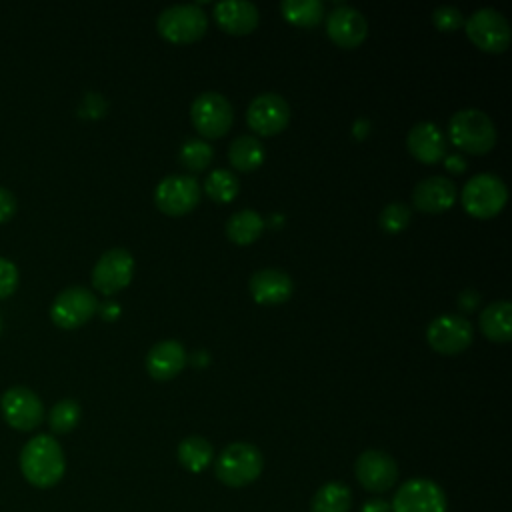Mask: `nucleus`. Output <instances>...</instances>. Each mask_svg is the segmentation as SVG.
<instances>
[{
	"label": "nucleus",
	"mask_w": 512,
	"mask_h": 512,
	"mask_svg": "<svg viewBox=\"0 0 512 512\" xmlns=\"http://www.w3.org/2000/svg\"><path fill=\"white\" fill-rule=\"evenodd\" d=\"M20 470L36 488H50L58 484L66 470V458L58 440L50 434L30 438L20 452Z\"/></svg>",
	"instance_id": "obj_1"
},
{
	"label": "nucleus",
	"mask_w": 512,
	"mask_h": 512,
	"mask_svg": "<svg viewBox=\"0 0 512 512\" xmlns=\"http://www.w3.org/2000/svg\"><path fill=\"white\" fill-rule=\"evenodd\" d=\"M448 136L454 146L466 154H488L496 144V126L490 116L478 108H464L452 114Z\"/></svg>",
	"instance_id": "obj_2"
},
{
	"label": "nucleus",
	"mask_w": 512,
	"mask_h": 512,
	"mask_svg": "<svg viewBox=\"0 0 512 512\" xmlns=\"http://www.w3.org/2000/svg\"><path fill=\"white\" fill-rule=\"evenodd\" d=\"M262 466V452L254 444L232 442L216 458L214 472L224 486L242 488L252 484L260 476Z\"/></svg>",
	"instance_id": "obj_3"
},
{
	"label": "nucleus",
	"mask_w": 512,
	"mask_h": 512,
	"mask_svg": "<svg viewBox=\"0 0 512 512\" xmlns=\"http://www.w3.org/2000/svg\"><path fill=\"white\" fill-rule=\"evenodd\" d=\"M460 200L464 210L472 218L488 220L502 212L508 200V190H506V184L496 174L484 172V174L472 176L464 184Z\"/></svg>",
	"instance_id": "obj_4"
},
{
	"label": "nucleus",
	"mask_w": 512,
	"mask_h": 512,
	"mask_svg": "<svg viewBox=\"0 0 512 512\" xmlns=\"http://www.w3.org/2000/svg\"><path fill=\"white\" fill-rule=\"evenodd\" d=\"M208 28L204 10L196 4H176L160 12L156 20L158 34L170 44L198 42Z\"/></svg>",
	"instance_id": "obj_5"
},
{
	"label": "nucleus",
	"mask_w": 512,
	"mask_h": 512,
	"mask_svg": "<svg viewBox=\"0 0 512 512\" xmlns=\"http://www.w3.org/2000/svg\"><path fill=\"white\" fill-rule=\"evenodd\" d=\"M470 42L490 54H500L510 46V24L494 8H480L464 22Z\"/></svg>",
	"instance_id": "obj_6"
},
{
	"label": "nucleus",
	"mask_w": 512,
	"mask_h": 512,
	"mask_svg": "<svg viewBox=\"0 0 512 512\" xmlns=\"http://www.w3.org/2000/svg\"><path fill=\"white\" fill-rule=\"evenodd\" d=\"M190 120L196 132L208 140L222 138L234 120L230 102L218 92H202L190 106Z\"/></svg>",
	"instance_id": "obj_7"
},
{
	"label": "nucleus",
	"mask_w": 512,
	"mask_h": 512,
	"mask_svg": "<svg viewBox=\"0 0 512 512\" xmlns=\"http://www.w3.org/2000/svg\"><path fill=\"white\" fill-rule=\"evenodd\" d=\"M98 312L96 296L84 286L64 288L50 306V318L58 328L74 330L86 324Z\"/></svg>",
	"instance_id": "obj_8"
},
{
	"label": "nucleus",
	"mask_w": 512,
	"mask_h": 512,
	"mask_svg": "<svg viewBox=\"0 0 512 512\" xmlns=\"http://www.w3.org/2000/svg\"><path fill=\"white\" fill-rule=\"evenodd\" d=\"M202 190L196 178L170 174L154 190V204L168 216H184L192 212L200 202Z\"/></svg>",
	"instance_id": "obj_9"
},
{
	"label": "nucleus",
	"mask_w": 512,
	"mask_h": 512,
	"mask_svg": "<svg viewBox=\"0 0 512 512\" xmlns=\"http://www.w3.org/2000/svg\"><path fill=\"white\" fill-rule=\"evenodd\" d=\"M472 338V324L456 314H442L434 318L426 328L428 346L442 356H454L464 352L472 344Z\"/></svg>",
	"instance_id": "obj_10"
},
{
	"label": "nucleus",
	"mask_w": 512,
	"mask_h": 512,
	"mask_svg": "<svg viewBox=\"0 0 512 512\" xmlns=\"http://www.w3.org/2000/svg\"><path fill=\"white\" fill-rule=\"evenodd\" d=\"M4 420L20 432H30L44 420V406L40 396L26 386H12L0 398Z\"/></svg>",
	"instance_id": "obj_11"
},
{
	"label": "nucleus",
	"mask_w": 512,
	"mask_h": 512,
	"mask_svg": "<svg viewBox=\"0 0 512 512\" xmlns=\"http://www.w3.org/2000/svg\"><path fill=\"white\" fill-rule=\"evenodd\" d=\"M392 512H446L444 490L428 478H410L396 490Z\"/></svg>",
	"instance_id": "obj_12"
},
{
	"label": "nucleus",
	"mask_w": 512,
	"mask_h": 512,
	"mask_svg": "<svg viewBox=\"0 0 512 512\" xmlns=\"http://www.w3.org/2000/svg\"><path fill=\"white\" fill-rule=\"evenodd\" d=\"M134 276V258L124 248H110L106 250L92 268V286L112 296L126 288Z\"/></svg>",
	"instance_id": "obj_13"
},
{
	"label": "nucleus",
	"mask_w": 512,
	"mask_h": 512,
	"mask_svg": "<svg viewBox=\"0 0 512 512\" xmlns=\"http://www.w3.org/2000/svg\"><path fill=\"white\" fill-rule=\"evenodd\" d=\"M288 120H290V106L276 92L258 94L246 110V122L250 130H254L258 136L280 134L288 126Z\"/></svg>",
	"instance_id": "obj_14"
},
{
	"label": "nucleus",
	"mask_w": 512,
	"mask_h": 512,
	"mask_svg": "<svg viewBox=\"0 0 512 512\" xmlns=\"http://www.w3.org/2000/svg\"><path fill=\"white\" fill-rule=\"evenodd\" d=\"M354 472H356V478L362 484V488H366L368 492H374V494L386 492L398 480L396 460L390 454H386L382 450H374V448L364 450L356 458Z\"/></svg>",
	"instance_id": "obj_15"
},
{
	"label": "nucleus",
	"mask_w": 512,
	"mask_h": 512,
	"mask_svg": "<svg viewBox=\"0 0 512 512\" xmlns=\"http://www.w3.org/2000/svg\"><path fill=\"white\" fill-rule=\"evenodd\" d=\"M328 38L346 50L358 48L368 36L366 18L352 6H338L326 16Z\"/></svg>",
	"instance_id": "obj_16"
},
{
	"label": "nucleus",
	"mask_w": 512,
	"mask_h": 512,
	"mask_svg": "<svg viewBox=\"0 0 512 512\" xmlns=\"http://www.w3.org/2000/svg\"><path fill=\"white\" fill-rule=\"evenodd\" d=\"M456 186L446 176H430L418 182L412 190V206L426 214H440L454 206Z\"/></svg>",
	"instance_id": "obj_17"
},
{
	"label": "nucleus",
	"mask_w": 512,
	"mask_h": 512,
	"mask_svg": "<svg viewBox=\"0 0 512 512\" xmlns=\"http://www.w3.org/2000/svg\"><path fill=\"white\" fill-rule=\"evenodd\" d=\"M294 292L292 278L278 268H264L250 276V294L262 306L286 302Z\"/></svg>",
	"instance_id": "obj_18"
},
{
	"label": "nucleus",
	"mask_w": 512,
	"mask_h": 512,
	"mask_svg": "<svg viewBox=\"0 0 512 512\" xmlns=\"http://www.w3.org/2000/svg\"><path fill=\"white\" fill-rule=\"evenodd\" d=\"M408 152L422 164H436L446 156V138L434 122H418L406 138Z\"/></svg>",
	"instance_id": "obj_19"
},
{
	"label": "nucleus",
	"mask_w": 512,
	"mask_h": 512,
	"mask_svg": "<svg viewBox=\"0 0 512 512\" xmlns=\"http://www.w3.org/2000/svg\"><path fill=\"white\" fill-rule=\"evenodd\" d=\"M186 366V350L176 340H162L154 344L146 354V372L154 380H170Z\"/></svg>",
	"instance_id": "obj_20"
},
{
	"label": "nucleus",
	"mask_w": 512,
	"mask_h": 512,
	"mask_svg": "<svg viewBox=\"0 0 512 512\" xmlns=\"http://www.w3.org/2000/svg\"><path fill=\"white\" fill-rule=\"evenodd\" d=\"M218 26L232 36H246L258 26V8L246 0H224L214 6Z\"/></svg>",
	"instance_id": "obj_21"
},
{
	"label": "nucleus",
	"mask_w": 512,
	"mask_h": 512,
	"mask_svg": "<svg viewBox=\"0 0 512 512\" xmlns=\"http://www.w3.org/2000/svg\"><path fill=\"white\" fill-rule=\"evenodd\" d=\"M480 330L490 342H510L512 338V306L508 300L490 302L480 312Z\"/></svg>",
	"instance_id": "obj_22"
},
{
	"label": "nucleus",
	"mask_w": 512,
	"mask_h": 512,
	"mask_svg": "<svg viewBox=\"0 0 512 512\" xmlns=\"http://www.w3.org/2000/svg\"><path fill=\"white\" fill-rule=\"evenodd\" d=\"M266 150L256 136L242 134L228 148V160L238 172H252L262 166Z\"/></svg>",
	"instance_id": "obj_23"
},
{
	"label": "nucleus",
	"mask_w": 512,
	"mask_h": 512,
	"mask_svg": "<svg viewBox=\"0 0 512 512\" xmlns=\"http://www.w3.org/2000/svg\"><path fill=\"white\" fill-rule=\"evenodd\" d=\"M264 232V220L254 210L234 212L226 222V236L238 246H248L256 242Z\"/></svg>",
	"instance_id": "obj_24"
},
{
	"label": "nucleus",
	"mask_w": 512,
	"mask_h": 512,
	"mask_svg": "<svg viewBox=\"0 0 512 512\" xmlns=\"http://www.w3.org/2000/svg\"><path fill=\"white\" fill-rule=\"evenodd\" d=\"M352 492L344 482H326L310 502V512H350Z\"/></svg>",
	"instance_id": "obj_25"
},
{
	"label": "nucleus",
	"mask_w": 512,
	"mask_h": 512,
	"mask_svg": "<svg viewBox=\"0 0 512 512\" xmlns=\"http://www.w3.org/2000/svg\"><path fill=\"white\" fill-rule=\"evenodd\" d=\"M176 456L180 460V464L190 470V472H202L214 456L212 444L202 438V436H188L184 438L178 448H176Z\"/></svg>",
	"instance_id": "obj_26"
},
{
	"label": "nucleus",
	"mask_w": 512,
	"mask_h": 512,
	"mask_svg": "<svg viewBox=\"0 0 512 512\" xmlns=\"http://www.w3.org/2000/svg\"><path fill=\"white\" fill-rule=\"evenodd\" d=\"M280 10L284 20L298 28H314L324 18V6L318 0H284Z\"/></svg>",
	"instance_id": "obj_27"
},
{
	"label": "nucleus",
	"mask_w": 512,
	"mask_h": 512,
	"mask_svg": "<svg viewBox=\"0 0 512 512\" xmlns=\"http://www.w3.org/2000/svg\"><path fill=\"white\" fill-rule=\"evenodd\" d=\"M238 188H240L238 178L230 170H224V168L212 170L204 180V192L208 194L210 200H214L218 204L232 202L238 194Z\"/></svg>",
	"instance_id": "obj_28"
},
{
	"label": "nucleus",
	"mask_w": 512,
	"mask_h": 512,
	"mask_svg": "<svg viewBox=\"0 0 512 512\" xmlns=\"http://www.w3.org/2000/svg\"><path fill=\"white\" fill-rule=\"evenodd\" d=\"M80 416H82L80 404L76 400H72V398H64L58 404H54L50 414H48L50 430L54 434H68V432H72L78 426Z\"/></svg>",
	"instance_id": "obj_29"
},
{
	"label": "nucleus",
	"mask_w": 512,
	"mask_h": 512,
	"mask_svg": "<svg viewBox=\"0 0 512 512\" xmlns=\"http://www.w3.org/2000/svg\"><path fill=\"white\" fill-rule=\"evenodd\" d=\"M214 150L206 140L200 138H188L180 148V164L188 172H202L212 162Z\"/></svg>",
	"instance_id": "obj_30"
},
{
	"label": "nucleus",
	"mask_w": 512,
	"mask_h": 512,
	"mask_svg": "<svg viewBox=\"0 0 512 512\" xmlns=\"http://www.w3.org/2000/svg\"><path fill=\"white\" fill-rule=\"evenodd\" d=\"M378 224L384 232L388 234H398L410 224V208L402 202H392L388 204L378 218Z\"/></svg>",
	"instance_id": "obj_31"
},
{
	"label": "nucleus",
	"mask_w": 512,
	"mask_h": 512,
	"mask_svg": "<svg viewBox=\"0 0 512 512\" xmlns=\"http://www.w3.org/2000/svg\"><path fill=\"white\" fill-rule=\"evenodd\" d=\"M432 22L440 32H454L464 26V14L454 6H440L432 12Z\"/></svg>",
	"instance_id": "obj_32"
},
{
	"label": "nucleus",
	"mask_w": 512,
	"mask_h": 512,
	"mask_svg": "<svg viewBox=\"0 0 512 512\" xmlns=\"http://www.w3.org/2000/svg\"><path fill=\"white\" fill-rule=\"evenodd\" d=\"M18 286V268L14 262L0 256V300L14 294Z\"/></svg>",
	"instance_id": "obj_33"
},
{
	"label": "nucleus",
	"mask_w": 512,
	"mask_h": 512,
	"mask_svg": "<svg viewBox=\"0 0 512 512\" xmlns=\"http://www.w3.org/2000/svg\"><path fill=\"white\" fill-rule=\"evenodd\" d=\"M14 212H16V198H14V194L0 186V224L10 220L14 216Z\"/></svg>",
	"instance_id": "obj_34"
},
{
	"label": "nucleus",
	"mask_w": 512,
	"mask_h": 512,
	"mask_svg": "<svg viewBox=\"0 0 512 512\" xmlns=\"http://www.w3.org/2000/svg\"><path fill=\"white\" fill-rule=\"evenodd\" d=\"M360 512H392V506H390V502H386L382 498H372L362 504Z\"/></svg>",
	"instance_id": "obj_35"
},
{
	"label": "nucleus",
	"mask_w": 512,
	"mask_h": 512,
	"mask_svg": "<svg viewBox=\"0 0 512 512\" xmlns=\"http://www.w3.org/2000/svg\"><path fill=\"white\" fill-rule=\"evenodd\" d=\"M444 166H446V170H450V172H454V174L466 170V162H464L460 156H456V154L444 158Z\"/></svg>",
	"instance_id": "obj_36"
},
{
	"label": "nucleus",
	"mask_w": 512,
	"mask_h": 512,
	"mask_svg": "<svg viewBox=\"0 0 512 512\" xmlns=\"http://www.w3.org/2000/svg\"><path fill=\"white\" fill-rule=\"evenodd\" d=\"M98 310H100V314H102L104 320H114V318L118 316V312H120L114 302H106V304H102V306L98 304Z\"/></svg>",
	"instance_id": "obj_37"
},
{
	"label": "nucleus",
	"mask_w": 512,
	"mask_h": 512,
	"mask_svg": "<svg viewBox=\"0 0 512 512\" xmlns=\"http://www.w3.org/2000/svg\"><path fill=\"white\" fill-rule=\"evenodd\" d=\"M0 330H2V322H0Z\"/></svg>",
	"instance_id": "obj_38"
}]
</instances>
